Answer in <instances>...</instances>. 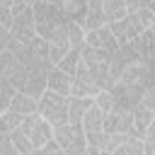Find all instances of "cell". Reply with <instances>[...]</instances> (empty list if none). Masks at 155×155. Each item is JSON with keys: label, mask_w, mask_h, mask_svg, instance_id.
<instances>
[{"label": "cell", "mask_w": 155, "mask_h": 155, "mask_svg": "<svg viewBox=\"0 0 155 155\" xmlns=\"http://www.w3.org/2000/svg\"><path fill=\"white\" fill-rule=\"evenodd\" d=\"M104 116H107V111L99 109L97 104H92V107L87 109V114H85V119H82V128H85V133H87V140L94 138V136H99V133L104 131Z\"/></svg>", "instance_id": "cell-10"}, {"label": "cell", "mask_w": 155, "mask_h": 155, "mask_svg": "<svg viewBox=\"0 0 155 155\" xmlns=\"http://www.w3.org/2000/svg\"><path fill=\"white\" fill-rule=\"evenodd\" d=\"M82 63V51L80 48H70L68 53H65V58H61L56 65L58 68H63L65 73H70V75H75V70H78V65Z\"/></svg>", "instance_id": "cell-19"}, {"label": "cell", "mask_w": 155, "mask_h": 155, "mask_svg": "<svg viewBox=\"0 0 155 155\" xmlns=\"http://www.w3.org/2000/svg\"><path fill=\"white\" fill-rule=\"evenodd\" d=\"M102 24H109L107 17H104L102 2H99V0H90V2H87V15H85L82 27L90 31V29H97V27H102Z\"/></svg>", "instance_id": "cell-15"}, {"label": "cell", "mask_w": 155, "mask_h": 155, "mask_svg": "<svg viewBox=\"0 0 155 155\" xmlns=\"http://www.w3.org/2000/svg\"><path fill=\"white\" fill-rule=\"evenodd\" d=\"M53 136L63 145L65 155H87V133H85L82 124L65 121L53 128Z\"/></svg>", "instance_id": "cell-1"}, {"label": "cell", "mask_w": 155, "mask_h": 155, "mask_svg": "<svg viewBox=\"0 0 155 155\" xmlns=\"http://www.w3.org/2000/svg\"><path fill=\"white\" fill-rule=\"evenodd\" d=\"M94 104H97L99 109H104V111H111V109L116 107V99H114L111 90H99V92L94 94Z\"/></svg>", "instance_id": "cell-22"}, {"label": "cell", "mask_w": 155, "mask_h": 155, "mask_svg": "<svg viewBox=\"0 0 155 155\" xmlns=\"http://www.w3.org/2000/svg\"><path fill=\"white\" fill-rule=\"evenodd\" d=\"M97 92H99V85H97L92 70H90L85 63H80L78 70H75V75H73L70 94H78V97H94Z\"/></svg>", "instance_id": "cell-7"}, {"label": "cell", "mask_w": 155, "mask_h": 155, "mask_svg": "<svg viewBox=\"0 0 155 155\" xmlns=\"http://www.w3.org/2000/svg\"><path fill=\"white\" fill-rule=\"evenodd\" d=\"M22 121H24V114H19L15 109L0 111V131H15V128L22 126Z\"/></svg>", "instance_id": "cell-18"}, {"label": "cell", "mask_w": 155, "mask_h": 155, "mask_svg": "<svg viewBox=\"0 0 155 155\" xmlns=\"http://www.w3.org/2000/svg\"><path fill=\"white\" fill-rule=\"evenodd\" d=\"M53 5H58L63 10V15L73 22H85V15H87V2L90 0H51Z\"/></svg>", "instance_id": "cell-11"}, {"label": "cell", "mask_w": 155, "mask_h": 155, "mask_svg": "<svg viewBox=\"0 0 155 155\" xmlns=\"http://www.w3.org/2000/svg\"><path fill=\"white\" fill-rule=\"evenodd\" d=\"M73 48V44L68 39H58V41H51V48H48V56L53 63H58L61 58H65V53Z\"/></svg>", "instance_id": "cell-21"}, {"label": "cell", "mask_w": 155, "mask_h": 155, "mask_svg": "<svg viewBox=\"0 0 155 155\" xmlns=\"http://www.w3.org/2000/svg\"><path fill=\"white\" fill-rule=\"evenodd\" d=\"M70 87H73V75L65 73L63 68L53 65V68L48 70V90H56V92L70 94Z\"/></svg>", "instance_id": "cell-14"}, {"label": "cell", "mask_w": 155, "mask_h": 155, "mask_svg": "<svg viewBox=\"0 0 155 155\" xmlns=\"http://www.w3.org/2000/svg\"><path fill=\"white\" fill-rule=\"evenodd\" d=\"M104 131L107 133H131L133 131V111L114 107L104 116Z\"/></svg>", "instance_id": "cell-8"}, {"label": "cell", "mask_w": 155, "mask_h": 155, "mask_svg": "<svg viewBox=\"0 0 155 155\" xmlns=\"http://www.w3.org/2000/svg\"><path fill=\"white\" fill-rule=\"evenodd\" d=\"M10 136H12V140H15L17 150H19V155H34V143H31L29 136L22 131V126L15 128V131H10Z\"/></svg>", "instance_id": "cell-20"}, {"label": "cell", "mask_w": 155, "mask_h": 155, "mask_svg": "<svg viewBox=\"0 0 155 155\" xmlns=\"http://www.w3.org/2000/svg\"><path fill=\"white\" fill-rule=\"evenodd\" d=\"M109 27H111V31L116 34L119 44H128V41H133L140 31H145V29H148V27L138 19V15H136V12H128L126 17H121V19H116V22H111Z\"/></svg>", "instance_id": "cell-5"}, {"label": "cell", "mask_w": 155, "mask_h": 155, "mask_svg": "<svg viewBox=\"0 0 155 155\" xmlns=\"http://www.w3.org/2000/svg\"><path fill=\"white\" fill-rule=\"evenodd\" d=\"M94 104V97H78V94H70V104H68V121L73 124H82L87 109Z\"/></svg>", "instance_id": "cell-13"}, {"label": "cell", "mask_w": 155, "mask_h": 155, "mask_svg": "<svg viewBox=\"0 0 155 155\" xmlns=\"http://www.w3.org/2000/svg\"><path fill=\"white\" fill-rule=\"evenodd\" d=\"M85 44H90V46H94V48H99V51H107V53H114V51H119V46H121L109 24H102V27H97V29H90L87 36H85Z\"/></svg>", "instance_id": "cell-6"}, {"label": "cell", "mask_w": 155, "mask_h": 155, "mask_svg": "<svg viewBox=\"0 0 155 155\" xmlns=\"http://www.w3.org/2000/svg\"><path fill=\"white\" fill-rule=\"evenodd\" d=\"M68 104H70V94L46 90L39 97V114L44 119H48L53 126H61V124L68 121Z\"/></svg>", "instance_id": "cell-2"}, {"label": "cell", "mask_w": 155, "mask_h": 155, "mask_svg": "<svg viewBox=\"0 0 155 155\" xmlns=\"http://www.w3.org/2000/svg\"><path fill=\"white\" fill-rule=\"evenodd\" d=\"M53 128H56V126H53L48 119H44L39 111L24 116V121H22V131H24V133L29 136V140L34 143V153H36L46 140L53 138Z\"/></svg>", "instance_id": "cell-3"}, {"label": "cell", "mask_w": 155, "mask_h": 155, "mask_svg": "<svg viewBox=\"0 0 155 155\" xmlns=\"http://www.w3.org/2000/svg\"><path fill=\"white\" fill-rule=\"evenodd\" d=\"M99 2H102L104 17H107V22H109V24H111V22H116V19H121V17H126V15L131 12L126 0H99Z\"/></svg>", "instance_id": "cell-16"}, {"label": "cell", "mask_w": 155, "mask_h": 155, "mask_svg": "<svg viewBox=\"0 0 155 155\" xmlns=\"http://www.w3.org/2000/svg\"><path fill=\"white\" fill-rule=\"evenodd\" d=\"M19 92V87L12 82V80H7V78H2L0 75V111H5L7 107H10V102H12V97Z\"/></svg>", "instance_id": "cell-17"}, {"label": "cell", "mask_w": 155, "mask_h": 155, "mask_svg": "<svg viewBox=\"0 0 155 155\" xmlns=\"http://www.w3.org/2000/svg\"><path fill=\"white\" fill-rule=\"evenodd\" d=\"M0 155H19L10 131H0Z\"/></svg>", "instance_id": "cell-23"}, {"label": "cell", "mask_w": 155, "mask_h": 155, "mask_svg": "<svg viewBox=\"0 0 155 155\" xmlns=\"http://www.w3.org/2000/svg\"><path fill=\"white\" fill-rule=\"evenodd\" d=\"M153 119H155V109H150V107H145V104H138V107L133 109V131H131V136L145 138Z\"/></svg>", "instance_id": "cell-9"}, {"label": "cell", "mask_w": 155, "mask_h": 155, "mask_svg": "<svg viewBox=\"0 0 155 155\" xmlns=\"http://www.w3.org/2000/svg\"><path fill=\"white\" fill-rule=\"evenodd\" d=\"M7 109H15V111H19V114H24V116L36 114V111H39V97H34V94L19 90V92L12 97V102H10Z\"/></svg>", "instance_id": "cell-12"}, {"label": "cell", "mask_w": 155, "mask_h": 155, "mask_svg": "<svg viewBox=\"0 0 155 155\" xmlns=\"http://www.w3.org/2000/svg\"><path fill=\"white\" fill-rule=\"evenodd\" d=\"M0 75L12 80L19 90H24V82L29 78V65L24 61H19L12 51L7 48H0Z\"/></svg>", "instance_id": "cell-4"}, {"label": "cell", "mask_w": 155, "mask_h": 155, "mask_svg": "<svg viewBox=\"0 0 155 155\" xmlns=\"http://www.w3.org/2000/svg\"><path fill=\"white\" fill-rule=\"evenodd\" d=\"M34 155H65V150H63V145H61V143L56 140V136H53V138H51V140H46V143H44Z\"/></svg>", "instance_id": "cell-24"}, {"label": "cell", "mask_w": 155, "mask_h": 155, "mask_svg": "<svg viewBox=\"0 0 155 155\" xmlns=\"http://www.w3.org/2000/svg\"><path fill=\"white\" fill-rule=\"evenodd\" d=\"M17 0H0V5H7V7H15Z\"/></svg>", "instance_id": "cell-25"}, {"label": "cell", "mask_w": 155, "mask_h": 155, "mask_svg": "<svg viewBox=\"0 0 155 155\" xmlns=\"http://www.w3.org/2000/svg\"><path fill=\"white\" fill-rule=\"evenodd\" d=\"M31 2H41V0H31Z\"/></svg>", "instance_id": "cell-26"}]
</instances>
